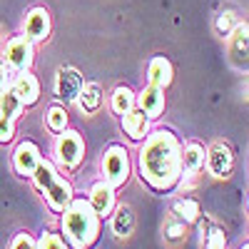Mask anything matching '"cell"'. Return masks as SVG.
Here are the masks:
<instances>
[{"instance_id": "cell-1", "label": "cell", "mask_w": 249, "mask_h": 249, "mask_svg": "<svg viewBox=\"0 0 249 249\" xmlns=\"http://www.w3.org/2000/svg\"><path fill=\"white\" fill-rule=\"evenodd\" d=\"M142 182H147L155 192H172L182 177V144L175 132L155 130L144 137L137 157Z\"/></svg>"}, {"instance_id": "cell-2", "label": "cell", "mask_w": 249, "mask_h": 249, "mask_svg": "<svg viewBox=\"0 0 249 249\" xmlns=\"http://www.w3.org/2000/svg\"><path fill=\"white\" fill-rule=\"evenodd\" d=\"M62 232H65V239L75 249H88L97 242V237H100V217L92 212L88 199L75 197L65 207V212H62Z\"/></svg>"}, {"instance_id": "cell-3", "label": "cell", "mask_w": 249, "mask_h": 249, "mask_svg": "<svg viewBox=\"0 0 249 249\" xmlns=\"http://www.w3.org/2000/svg\"><path fill=\"white\" fill-rule=\"evenodd\" d=\"M130 177V157L122 144H110L102 155V182L110 184L112 190L122 187Z\"/></svg>"}, {"instance_id": "cell-4", "label": "cell", "mask_w": 249, "mask_h": 249, "mask_svg": "<svg viewBox=\"0 0 249 249\" xmlns=\"http://www.w3.org/2000/svg\"><path fill=\"white\" fill-rule=\"evenodd\" d=\"M55 155L65 170H77L82 157H85V142H82L80 132H75V130L60 132L55 140Z\"/></svg>"}, {"instance_id": "cell-5", "label": "cell", "mask_w": 249, "mask_h": 249, "mask_svg": "<svg viewBox=\"0 0 249 249\" xmlns=\"http://www.w3.org/2000/svg\"><path fill=\"white\" fill-rule=\"evenodd\" d=\"M33 57H35V50H33V43L28 37L18 35V37L8 40V45H5V62L13 70H18V72L30 70Z\"/></svg>"}, {"instance_id": "cell-6", "label": "cell", "mask_w": 249, "mask_h": 249, "mask_svg": "<svg viewBox=\"0 0 249 249\" xmlns=\"http://www.w3.org/2000/svg\"><path fill=\"white\" fill-rule=\"evenodd\" d=\"M23 37H28L30 43H45L48 35H50V13L45 8H30L25 15V23H23Z\"/></svg>"}, {"instance_id": "cell-7", "label": "cell", "mask_w": 249, "mask_h": 249, "mask_svg": "<svg viewBox=\"0 0 249 249\" xmlns=\"http://www.w3.org/2000/svg\"><path fill=\"white\" fill-rule=\"evenodd\" d=\"M40 147L35 142L25 140V142H20L15 152H13V167L20 177H33L35 170H37V164H40Z\"/></svg>"}, {"instance_id": "cell-8", "label": "cell", "mask_w": 249, "mask_h": 249, "mask_svg": "<svg viewBox=\"0 0 249 249\" xmlns=\"http://www.w3.org/2000/svg\"><path fill=\"white\" fill-rule=\"evenodd\" d=\"M90 207H92V212L100 217V219H105V217H110L112 212H115V190L110 184H105V182H95L92 184V190H90Z\"/></svg>"}, {"instance_id": "cell-9", "label": "cell", "mask_w": 249, "mask_h": 249, "mask_svg": "<svg viewBox=\"0 0 249 249\" xmlns=\"http://www.w3.org/2000/svg\"><path fill=\"white\" fill-rule=\"evenodd\" d=\"M80 90H82L80 72L72 70V68H60L57 77H55V92H57V97L65 100V102H75Z\"/></svg>"}, {"instance_id": "cell-10", "label": "cell", "mask_w": 249, "mask_h": 249, "mask_svg": "<svg viewBox=\"0 0 249 249\" xmlns=\"http://www.w3.org/2000/svg\"><path fill=\"white\" fill-rule=\"evenodd\" d=\"M13 92L20 97L23 107H30V105H35V102L40 100V82H37V77L30 70L18 72V77L13 82Z\"/></svg>"}, {"instance_id": "cell-11", "label": "cell", "mask_w": 249, "mask_h": 249, "mask_svg": "<svg viewBox=\"0 0 249 249\" xmlns=\"http://www.w3.org/2000/svg\"><path fill=\"white\" fill-rule=\"evenodd\" d=\"M135 105L150 120H157L162 115V110H164V90H157V88L147 85L140 95H135Z\"/></svg>"}, {"instance_id": "cell-12", "label": "cell", "mask_w": 249, "mask_h": 249, "mask_svg": "<svg viewBox=\"0 0 249 249\" xmlns=\"http://www.w3.org/2000/svg\"><path fill=\"white\" fill-rule=\"evenodd\" d=\"M207 167L214 177H230L232 175V167H234V157L230 152V147H224V144H214V147L207 152Z\"/></svg>"}, {"instance_id": "cell-13", "label": "cell", "mask_w": 249, "mask_h": 249, "mask_svg": "<svg viewBox=\"0 0 249 249\" xmlns=\"http://www.w3.org/2000/svg\"><path fill=\"white\" fill-rule=\"evenodd\" d=\"M122 130H124V135H127L130 140L140 142V140H144L150 135V117L144 115L142 110L135 107L127 115H122Z\"/></svg>"}, {"instance_id": "cell-14", "label": "cell", "mask_w": 249, "mask_h": 249, "mask_svg": "<svg viewBox=\"0 0 249 249\" xmlns=\"http://www.w3.org/2000/svg\"><path fill=\"white\" fill-rule=\"evenodd\" d=\"M45 199H48V207H50L53 212L62 214V212H65V207L75 199V195H72V184H70L68 179L57 177V182L45 192Z\"/></svg>"}, {"instance_id": "cell-15", "label": "cell", "mask_w": 249, "mask_h": 249, "mask_svg": "<svg viewBox=\"0 0 249 249\" xmlns=\"http://www.w3.org/2000/svg\"><path fill=\"white\" fill-rule=\"evenodd\" d=\"M172 62L164 57V55H157L150 60V65H147V77H150V85L157 88V90H164L172 82Z\"/></svg>"}, {"instance_id": "cell-16", "label": "cell", "mask_w": 249, "mask_h": 249, "mask_svg": "<svg viewBox=\"0 0 249 249\" xmlns=\"http://www.w3.org/2000/svg\"><path fill=\"white\" fill-rule=\"evenodd\" d=\"M207 152L199 142H187L182 147V172L187 170V175H197L204 167Z\"/></svg>"}, {"instance_id": "cell-17", "label": "cell", "mask_w": 249, "mask_h": 249, "mask_svg": "<svg viewBox=\"0 0 249 249\" xmlns=\"http://www.w3.org/2000/svg\"><path fill=\"white\" fill-rule=\"evenodd\" d=\"M247 23H239L230 35V55L237 65H247Z\"/></svg>"}, {"instance_id": "cell-18", "label": "cell", "mask_w": 249, "mask_h": 249, "mask_svg": "<svg viewBox=\"0 0 249 249\" xmlns=\"http://www.w3.org/2000/svg\"><path fill=\"white\" fill-rule=\"evenodd\" d=\"M57 170H55V164L50 162V160H40V164H37V170H35V175H33V182H35V187H37V192H48L50 187L57 182Z\"/></svg>"}, {"instance_id": "cell-19", "label": "cell", "mask_w": 249, "mask_h": 249, "mask_svg": "<svg viewBox=\"0 0 249 249\" xmlns=\"http://www.w3.org/2000/svg\"><path fill=\"white\" fill-rule=\"evenodd\" d=\"M77 102L82 112H97L100 105H102V88L97 82H88V85H82L80 95H77Z\"/></svg>"}, {"instance_id": "cell-20", "label": "cell", "mask_w": 249, "mask_h": 249, "mask_svg": "<svg viewBox=\"0 0 249 249\" xmlns=\"http://www.w3.org/2000/svg\"><path fill=\"white\" fill-rule=\"evenodd\" d=\"M110 107H112V112L120 115V117L127 115L130 110H135V92H132L130 88H124V85L115 88L112 95H110Z\"/></svg>"}, {"instance_id": "cell-21", "label": "cell", "mask_w": 249, "mask_h": 249, "mask_svg": "<svg viewBox=\"0 0 249 249\" xmlns=\"http://www.w3.org/2000/svg\"><path fill=\"white\" fill-rule=\"evenodd\" d=\"M23 102H20V97L13 92V88H5L3 92H0V115H5L8 120H18L20 115H23Z\"/></svg>"}, {"instance_id": "cell-22", "label": "cell", "mask_w": 249, "mask_h": 249, "mask_svg": "<svg viewBox=\"0 0 249 249\" xmlns=\"http://www.w3.org/2000/svg\"><path fill=\"white\" fill-rule=\"evenodd\" d=\"M132 227H135V214L130 207H120V210L112 214V232L122 239V237H130L132 234Z\"/></svg>"}, {"instance_id": "cell-23", "label": "cell", "mask_w": 249, "mask_h": 249, "mask_svg": "<svg viewBox=\"0 0 249 249\" xmlns=\"http://www.w3.org/2000/svg\"><path fill=\"white\" fill-rule=\"evenodd\" d=\"M45 120H48V127L53 132H57V135L68 130V112H65V107H62V105H50Z\"/></svg>"}, {"instance_id": "cell-24", "label": "cell", "mask_w": 249, "mask_h": 249, "mask_svg": "<svg viewBox=\"0 0 249 249\" xmlns=\"http://www.w3.org/2000/svg\"><path fill=\"white\" fill-rule=\"evenodd\" d=\"M175 214H177L179 222L190 224V222H195L199 217V204L195 199H177L175 202Z\"/></svg>"}, {"instance_id": "cell-25", "label": "cell", "mask_w": 249, "mask_h": 249, "mask_svg": "<svg viewBox=\"0 0 249 249\" xmlns=\"http://www.w3.org/2000/svg\"><path fill=\"white\" fill-rule=\"evenodd\" d=\"M35 249H70L68 242L62 239L60 234H53V232H45L43 237H40L35 242Z\"/></svg>"}, {"instance_id": "cell-26", "label": "cell", "mask_w": 249, "mask_h": 249, "mask_svg": "<svg viewBox=\"0 0 249 249\" xmlns=\"http://www.w3.org/2000/svg\"><path fill=\"white\" fill-rule=\"evenodd\" d=\"M204 247H207V249H224V247H227V237H224V232L217 230V227H214V230H210Z\"/></svg>"}, {"instance_id": "cell-27", "label": "cell", "mask_w": 249, "mask_h": 249, "mask_svg": "<svg viewBox=\"0 0 249 249\" xmlns=\"http://www.w3.org/2000/svg\"><path fill=\"white\" fill-rule=\"evenodd\" d=\"M232 23H234V15L232 13H222L217 18V30L222 33V37H230L232 35Z\"/></svg>"}, {"instance_id": "cell-28", "label": "cell", "mask_w": 249, "mask_h": 249, "mask_svg": "<svg viewBox=\"0 0 249 249\" xmlns=\"http://www.w3.org/2000/svg\"><path fill=\"white\" fill-rule=\"evenodd\" d=\"M15 135V122L8 120L5 115H0V142H10Z\"/></svg>"}, {"instance_id": "cell-29", "label": "cell", "mask_w": 249, "mask_h": 249, "mask_svg": "<svg viewBox=\"0 0 249 249\" xmlns=\"http://www.w3.org/2000/svg\"><path fill=\"white\" fill-rule=\"evenodd\" d=\"M10 249H35V239L28 232H20V234H15Z\"/></svg>"}, {"instance_id": "cell-30", "label": "cell", "mask_w": 249, "mask_h": 249, "mask_svg": "<svg viewBox=\"0 0 249 249\" xmlns=\"http://www.w3.org/2000/svg\"><path fill=\"white\" fill-rule=\"evenodd\" d=\"M164 234H167L170 239H179L184 234V222H167V227H164Z\"/></svg>"}, {"instance_id": "cell-31", "label": "cell", "mask_w": 249, "mask_h": 249, "mask_svg": "<svg viewBox=\"0 0 249 249\" xmlns=\"http://www.w3.org/2000/svg\"><path fill=\"white\" fill-rule=\"evenodd\" d=\"M5 88H10V72L5 68V62H0V92H3Z\"/></svg>"}, {"instance_id": "cell-32", "label": "cell", "mask_w": 249, "mask_h": 249, "mask_svg": "<svg viewBox=\"0 0 249 249\" xmlns=\"http://www.w3.org/2000/svg\"><path fill=\"white\" fill-rule=\"evenodd\" d=\"M242 249H249V247H247V244H244V247H242Z\"/></svg>"}]
</instances>
